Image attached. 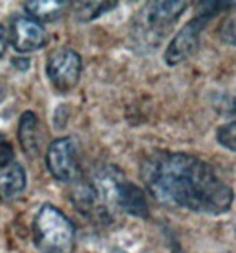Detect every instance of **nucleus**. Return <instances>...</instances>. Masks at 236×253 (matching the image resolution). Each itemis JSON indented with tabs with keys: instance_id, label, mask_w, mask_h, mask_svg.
<instances>
[{
	"instance_id": "f257e3e1",
	"label": "nucleus",
	"mask_w": 236,
	"mask_h": 253,
	"mask_svg": "<svg viewBox=\"0 0 236 253\" xmlns=\"http://www.w3.org/2000/svg\"><path fill=\"white\" fill-rule=\"evenodd\" d=\"M141 179L165 206L220 216L232 210L233 188L209 163L189 153L155 151L142 161Z\"/></svg>"
},
{
	"instance_id": "f03ea898",
	"label": "nucleus",
	"mask_w": 236,
	"mask_h": 253,
	"mask_svg": "<svg viewBox=\"0 0 236 253\" xmlns=\"http://www.w3.org/2000/svg\"><path fill=\"white\" fill-rule=\"evenodd\" d=\"M188 8L186 2H147L131 21V41L136 50L151 52L171 33Z\"/></svg>"
},
{
	"instance_id": "7ed1b4c3",
	"label": "nucleus",
	"mask_w": 236,
	"mask_h": 253,
	"mask_svg": "<svg viewBox=\"0 0 236 253\" xmlns=\"http://www.w3.org/2000/svg\"><path fill=\"white\" fill-rule=\"evenodd\" d=\"M33 237L41 253H73L76 231L59 208L45 203L34 216Z\"/></svg>"
},
{
	"instance_id": "20e7f679",
	"label": "nucleus",
	"mask_w": 236,
	"mask_h": 253,
	"mask_svg": "<svg viewBox=\"0 0 236 253\" xmlns=\"http://www.w3.org/2000/svg\"><path fill=\"white\" fill-rule=\"evenodd\" d=\"M227 7H233V2H202L199 3V11L193 20H189L176 36L171 39L169 49L165 50L164 59L167 65H178L188 60L199 47L201 34L207 26L210 18H214L220 11H225Z\"/></svg>"
},
{
	"instance_id": "39448f33",
	"label": "nucleus",
	"mask_w": 236,
	"mask_h": 253,
	"mask_svg": "<svg viewBox=\"0 0 236 253\" xmlns=\"http://www.w3.org/2000/svg\"><path fill=\"white\" fill-rule=\"evenodd\" d=\"M83 60L76 50L60 47L50 52L47 63H45V73L50 84L59 93H68L78 84L81 78Z\"/></svg>"
},
{
	"instance_id": "423d86ee",
	"label": "nucleus",
	"mask_w": 236,
	"mask_h": 253,
	"mask_svg": "<svg viewBox=\"0 0 236 253\" xmlns=\"http://www.w3.org/2000/svg\"><path fill=\"white\" fill-rule=\"evenodd\" d=\"M45 164L52 177L60 182L73 183L79 179L78 148L71 136L57 138L45 153Z\"/></svg>"
},
{
	"instance_id": "0eeeda50",
	"label": "nucleus",
	"mask_w": 236,
	"mask_h": 253,
	"mask_svg": "<svg viewBox=\"0 0 236 253\" xmlns=\"http://www.w3.org/2000/svg\"><path fill=\"white\" fill-rule=\"evenodd\" d=\"M11 44L16 52H34L47 45L49 34L45 28L30 16H18L11 23Z\"/></svg>"
},
{
	"instance_id": "6e6552de",
	"label": "nucleus",
	"mask_w": 236,
	"mask_h": 253,
	"mask_svg": "<svg viewBox=\"0 0 236 253\" xmlns=\"http://www.w3.org/2000/svg\"><path fill=\"white\" fill-rule=\"evenodd\" d=\"M115 205H117L118 211L136 217H147L149 214L146 195L139 187L128 182L123 175L118 180L117 190H115Z\"/></svg>"
},
{
	"instance_id": "1a4fd4ad",
	"label": "nucleus",
	"mask_w": 236,
	"mask_h": 253,
	"mask_svg": "<svg viewBox=\"0 0 236 253\" xmlns=\"http://www.w3.org/2000/svg\"><path fill=\"white\" fill-rule=\"evenodd\" d=\"M18 140L28 156H37L41 149V124L37 116L33 111H26L21 114L18 124Z\"/></svg>"
},
{
	"instance_id": "9d476101",
	"label": "nucleus",
	"mask_w": 236,
	"mask_h": 253,
	"mask_svg": "<svg viewBox=\"0 0 236 253\" xmlns=\"http://www.w3.org/2000/svg\"><path fill=\"white\" fill-rule=\"evenodd\" d=\"M26 188V172L13 161L10 166L0 170V201H11L20 197Z\"/></svg>"
},
{
	"instance_id": "9b49d317",
	"label": "nucleus",
	"mask_w": 236,
	"mask_h": 253,
	"mask_svg": "<svg viewBox=\"0 0 236 253\" xmlns=\"http://www.w3.org/2000/svg\"><path fill=\"white\" fill-rule=\"evenodd\" d=\"M23 7L26 8L30 18L42 25V23L59 20L63 15V11L70 7V3L60 2V0H42V2H25Z\"/></svg>"
},
{
	"instance_id": "f8f14e48",
	"label": "nucleus",
	"mask_w": 236,
	"mask_h": 253,
	"mask_svg": "<svg viewBox=\"0 0 236 253\" xmlns=\"http://www.w3.org/2000/svg\"><path fill=\"white\" fill-rule=\"evenodd\" d=\"M117 5V2H78L74 15H76L78 21L88 23L97 18V16L107 13V11H110Z\"/></svg>"
},
{
	"instance_id": "ddd939ff",
	"label": "nucleus",
	"mask_w": 236,
	"mask_h": 253,
	"mask_svg": "<svg viewBox=\"0 0 236 253\" xmlns=\"http://www.w3.org/2000/svg\"><path fill=\"white\" fill-rule=\"evenodd\" d=\"M235 130H236V124L235 122L222 125L220 128L217 130V140H218V143H220L223 148L230 149V151H235V148H236L235 146V141H236Z\"/></svg>"
},
{
	"instance_id": "4468645a",
	"label": "nucleus",
	"mask_w": 236,
	"mask_h": 253,
	"mask_svg": "<svg viewBox=\"0 0 236 253\" xmlns=\"http://www.w3.org/2000/svg\"><path fill=\"white\" fill-rule=\"evenodd\" d=\"M15 161V149L7 135L0 133V170L5 169Z\"/></svg>"
},
{
	"instance_id": "2eb2a0df",
	"label": "nucleus",
	"mask_w": 236,
	"mask_h": 253,
	"mask_svg": "<svg viewBox=\"0 0 236 253\" xmlns=\"http://www.w3.org/2000/svg\"><path fill=\"white\" fill-rule=\"evenodd\" d=\"M8 33L7 30L0 25V57H3L5 52H7V47H8Z\"/></svg>"
},
{
	"instance_id": "dca6fc26",
	"label": "nucleus",
	"mask_w": 236,
	"mask_h": 253,
	"mask_svg": "<svg viewBox=\"0 0 236 253\" xmlns=\"http://www.w3.org/2000/svg\"><path fill=\"white\" fill-rule=\"evenodd\" d=\"M113 253H125V252H122V250H115Z\"/></svg>"
}]
</instances>
